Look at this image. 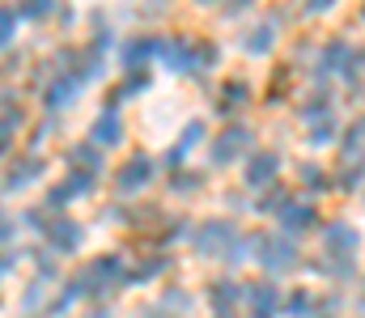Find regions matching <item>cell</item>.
<instances>
[{
	"mask_svg": "<svg viewBox=\"0 0 365 318\" xmlns=\"http://www.w3.org/2000/svg\"><path fill=\"white\" fill-rule=\"evenodd\" d=\"M251 259L264 272L284 276V272H293L302 263V250H297V242L289 233H251Z\"/></svg>",
	"mask_w": 365,
	"mask_h": 318,
	"instance_id": "obj_1",
	"label": "cell"
},
{
	"mask_svg": "<svg viewBox=\"0 0 365 318\" xmlns=\"http://www.w3.org/2000/svg\"><path fill=\"white\" fill-rule=\"evenodd\" d=\"M361 246H365V238L353 221H340V216H336V221H327V225L319 229V255L331 259V263H357Z\"/></svg>",
	"mask_w": 365,
	"mask_h": 318,
	"instance_id": "obj_2",
	"label": "cell"
},
{
	"mask_svg": "<svg viewBox=\"0 0 365 318\" xmlns=\"http://www.w3.org/2000/svg\"><path fill=\"white\" fill-rule=\"evenodd\" d=\"M195 250L200 255H234V246L242 242V233H238V225L234 221H225V216H212V221H204L200 229H195Z\"/></svg>",
	"mask_w": 365,
	"mask_h": 318,
	"instance_id": "obj_3",
	"label": "cell"
},
{
	"mask_svg": "<svg viewBox=\"0 0 365 318\" xmlns=\"http://www.w3.org/2000/svg\"><path fill=\"white\" fill-rule=\"evenodd\" d=\"M251 153H255V136H251V127H242V123L221 127V132H217V140H212V166L247 161Z\"/></svg>",
	"mask_w": 365,
	"mask_h": 318,
	"instance_id": "obj_4",
	"label": "cell"
},
{
	"mask_svg": "<svg viewBox=\"0 0 365 318\" xmlns=\"http://www.w3.org/2000/svg\"><path fill=\"white\" fill-rule=\"evenodd\" d=\"M276 179H280V153L276 149H255L242 161V183L251 191H268V187H276Z\"/></svg>",
	"mask_w": 365,
	"mask_h": 318,
	"instance_id": "obj_5",
	"label": "cell"
},
{
	"mask_svg": "<svg viewBox=\"0 0 365 318\" xmlns=\"http://www.w3.org/2000/svg\"><path fill=\"white\" fill-rule=\"evenodd\" d=\"M81 293H106V289H115V285H123V259H93L90 267L81 272Z\"/></svg>",
	"mask_w": 365,
	"mask_h": 318,
	"instance_id": "obj_6",
	"label": "cell"
},
{
	"mask_svg": "<svg viewBox=\"0 0 365 318\" xmlns=\"http://www.w3.org/2000/svg\"><path fill=\"white\" fill-rule=\"evenodd\" d=\"M276 221H280V229H284L289 238H293V233H310V229H319V225H323L314 200H289L284 208L276 212Z\"/></svg>",
	"mask_w": 365,
	"mask_h": 318,
	"instance_id": "obj_7",
	"label": "cell"
},
{
	"mask_svg": "<svg viewBox=\"0 0 365 318\" xmlns=\"http://www.w3.org/2000/svg\"><path fill=\"white\" fill-rule=\"evenodd\" d=\"M280 310H284V297H280V289H276L272 280L247 285V314L251 318H276Z\"/></svg>",
	"mask_w": 365,
	"mask_h": 318,
	"instance_id": "obj_8",
	"label": "cell"
},
{
	"mask_svg": "<svg viewBox=\"0 0 365 318\" xmlns=\"http://www.w3.org/2000/svg\"><path fill=\"white\" fill-rule=\"evenodd\" d=\"M276 43H280V26H276V17L251 21V26L242 30V51H247V55H272Z\"/></svg>",
	"mask_w": 365,
	"mask_h": 318,
	"instance_id": "obj_9",
	"label": "cell"
},
{
	"mask_svg": "<svg viewBox=\"0 0 365 318\" xmlns=\"http://www.w3.org/2000/svg\"><path fill=\"white\" fill-rule=\"evenodd\" d=\"M149 183H153V161H149V157H140V153H132V157L119 166V174H115V187H119L123 196L145 191Z\"/></svg>",
	"mask_w": 365,
	"mask_h": 318,
	"instance_id": "obj_10",
	"label": "cell"
},
{
	"mask_svg": "<svg viewBox=\"0 0 365 318\" xmlns=\"http://www.w3.org/2000/svg\"><path fill=\"white\" fill-rule=\"evenodd\" d=\"M247 302V289L238 285V280H212L208 285V306H212V314H234L238 306Z\"/></svg>",
	"mask_w": 365,
	"mask_h": 318,
	"instance_id": "obj_11",
	"label": "cell"
},
{
	"mask_svg": "<svg viewBox=\"0 0 365 318\" xmlns=\"http://www.w3.org/2000/svg\"><path fill=\"white\" fill-rule=\"evenodd\" d=\"M284 314L289 318H314V314H323V306H319V297L310 289H293L284 297Z\"/></svg>",
	"mask_w": 365,
	"mask_h": 318,
	"instance_id": "obj_12",
	"label": "cell"
},
{
	"mask_svg": "<svg viewBox=\"0 0 365 318\" xmlns=\"http://www.w3.org/2000/svg\"><path fill=\"white\" fill-rule=\"evenodd\" d=\"M93 140H98V144H119V140H123V119H119L115 110H102V115L93 119Z\"/></svg>",
	"mask_w": 365,
	"mask_h": 318,
	"instance_id": "obj_13",
	"label": "cell"
},
{
	"mask_svg": "<svg viewBox=\"0 0 365 318\" xmlns=\"http://www.w3.org/2000/svg\"><path fill=\"white\" fill-rule=\"evenodd\" d=\"M47 242H51V250H73V246L81 242V229H77L68 216H60V221L47 229Z\"/></svg>",
	"mask_w": 365,
	"mask_h": 318,
	"instance_id": "obj_14",
	"label": "cell"
},
{
	"mask_svg": "<svg viewBox=\"0 0 365 318\" xmlns=\"http://www.w3.org/2000/svg\"><path fill=\"white\" fill-rule=\"evenodd\" d=\"M247 102H251V85H247V81H225V90H221V110H225V115H238Z\"/></svg>",
	"mask_w": 365,
	"mask_h": 318,
	"instance_id": "obj_15",
	"label": "cell"
},
{
	"mask_svg": "<svg viewBox=\"0 0 365 318\" xmlns=\"http://www.w3.org/2000/svg\"><path fill=\"white\" fill-rule=\"evenodd\" d=\"M297 183H302L306 191H327V183H331V174H327L323 166H314V161H306V166L297 170Z\"/></svg>",
	"mask_w": 365,
	"mask_h": 318,
	"instance_id": "obj_16",
	"label": "cell"
},
{
	"mask_svg": "<svg viewBox=\"0 0 365 318\" xmlns=\"http://www.w3.org/2000/svg\"><path fill=\"white\" fill-rule=\"evenodd\" d=\"M149 55H162V43H158V38H132V43H128V51H123V60H128V64L149 60Z\"/></svg>",
	"mask_w": 365,
	"mask_h": 318,
	"instance_id": "obj_17",
	"label": "cell"
},
{
	"mask_svg": "<svg viewBox=\"0 0 365 318\" xmlns=\"http://www.w3.org/2000/svg\"><path fill=\"white\" fill-rule=\"evenodd\" d=\"M73 161H77V166H81V170H98V161H102V157H98V153H93V144H81V149H77V153H73Z\"/></svg>",
	"mask_w": 365,
	"mask_h": 318,
	"instance_id": "obj_18",
	"label": "cell"
},
{
	"mask_svg": "<svg viewBox=\"0 0 365 318\" xmlns=\"http://www.w3.org/2000/svg\"><path fill=\"white\" fill-rule=\"evenodd\" d=\"M38 170H43L38 161H26V166H17L9 179H13V187H26V179H30V174H38Z\"/></svg>",
	"mask_w": 365,
	"mask_h": 318,
	"instance_id": "obj_19",
	"label": "cell"
},
{
	"mask_svg": "<svg viewBox=\"0 0 365 318\" xmlns=\"http://www.w3.org/2000/svg\"><path fill=\"white\" fill-rule=\"evenodd\" d=\"M340 0H302V9L310 13V17H323V13H331Z\"/></svg>",
	"mask_w": 365,
	"mask_h": 318,
	"instance_id": "obj_20",
	"label": "cell"
},
{
	"mask_svg": "<svg viewBox=\"0 0 365 318\" xmlns=\"http://www.w3.org/2000/svg\"><path fill=\"white\" fill-rule=\"evenodd\" d=\"M26 17H47V9H51V0H26Z\"/></svg>",
	"mask_w": 365,
	"mask_h": 318,
	"instance_id": "obj_21",
	"label": "cell"
},
{
	"mask_svg": "<svg viewBox=\"0 0 365 318\" xmlns=\"http://www.w3.org/2000/svg\"><path fill=\"white\" fill-rule=\"evenodd\" d=\"M9 34H13V13L0 17V38H9Z\"/></svg>",
	"mask_w": 365,
	"mask_h": 318,
	"instance_id": "obj_22",
	"label": "cell"
},
{
	"mask_svg": "<svg viewBox=\"0 0 365 318\" xmlns=\"http://www.w3.org/2000/svg\"><path fill=\"white\" fill-rule=\"evenodd\" d=\"M255 0H230V13H242V9H251Z\"/></svg>",
	"mask_w": 365,
	"mask_h": 318,
	"instance_id": "obj_23",
	"label": "cell"
},
{
	"mask_svg": "<svg viewBox=\"0 0 365 318\" xmlns=\"http://www.w3.org/2000/svg\"><path fill=\"white\" fill-rule=\"evenodd\" d=\"M353 136H357V140H361V144H365V115H361V119H357V123H353Z\"/></svg>",
	"mask_w": 365,
	"mask_h": 318,
	"instance_id": "obj_24",
	"label": "cell"
},
{
	"mask_svg": "<svg viewBox=\"0 0 365 318\" xmlns=\"http://www.w3.org/2000/svg\"><path fill=\"white\" fill-rule=\"evenodd\" d=\"M86 318H110V314H106V310H93V314H86Z\"/></svg>",
	"mask_w": 365,
	"mask_h": 318,
	"instance_id": "obj_25",
	"label": "cell"
},
{
	"mask_svg": "<svg viewBox=\"0 0 365 318\" xmlns=\"http://www.w3.org/2000/svg\"><path fill=\"white\" fill-rule=\"evenodd\" d=\"M361 21H365V4H361Z\"/></svg>",
	"mask_w": 365,
	"mask_h": 318,
	"instance_id": "obj_26",
	"label": "cell"
},
{
	"mask_svg": "<svg viewBox=\"0 0 365 318\" xmlns=\"http://www.w3.org/2000/svg\"><path fill=\"white\" fill-rule=\"evenodd\" d=\"M217 318H234V314H217Z\"/></svg>",
	"mask_w": 365,
	"mask_h": 318,
	"instance_id": "obj_27",
	"label": "cell"
},
{
	"mask_svg": "<svg viewBox=\"0 0 365 318\" xmlns=\"http://www.w3.org/2000/svg\"><path fill=\"white\" fill-rule=\"evenodd\" d=\"M314 318H331V314H314Z\"/></svg>",
	"mask_w": 365,
	"mask_h": 318,
	"instance_id": "obj_28",
	"label": "cell"
},
{
	"mask_svg": "<svg viewBox=\"0 0 365 318\" xmlns=\"http://www.w3.org/2000/svg\"><path fill=\"white\" fill-rule=\"evenodd\" d=\"M200 4H204V0H200Z\"/></svg>",
	"mask_w": 365,
	"mask_h": 318,
	"instance_id": "obj_29",
	"label": "cell"
}]
</instances>
